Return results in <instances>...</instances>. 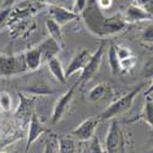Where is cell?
Returning <instances> with one entry per match:
<instances>
[{"instance_id": "cell-1", "label": "cell", "mask_w": 153, "mask_h": 153, "mask_svg": "<svg viewBox=\"0 0 153 153\" xmlns=\"http://www.w3.org/2000/svg\"><path fill=\"white\" fill-rule=\"evenodd\" d=\"M80 17L85 21L88 31L99 38L118 34L127 26V22L120 14H115L113 16L104 15L103 10L98 6L96 0H88L87 6L80 14Z\"/></svg>"}, {"instance_id": "cell-2", "label": "cell", "mask_w": 153, "mask_h": 153, "mask_svg": "<svg viewBox=\"0 0 153 153\" xmlns=\"http://www.w3.org/2000/svg\"><path fill=\"white\" fill-rule=\"evenodd\" d=\"M143 87V85H138L136 87H134L132 90L126 93L125 96L120 97L118 100H115L114 103H111L105 110H103L100 113V115L98 117V119L100 121H104V120H110V119H115V117L120 115V114L127 111L134 104V100L137 97V94L141 91V88Z\"/></svg>"}, {"instance_id": "cell-3", "label": "cell", "mask_w": 153, "mask_h": 153, "mask_svg": "<svg viewBox=\"0 0 153 153\" xmlns=\"http://www.w3.org/2000/svg\"><path fill=\"white\" fill-rule=\"evenodd\" d=\"M107 153H126V138L120 124L111 119L109 131L105 137Z\"/></svg>"}, {"instance_id": "cell-4", "label": "cell", "mask_w": 153, "mask_h": 153, "mask_svg": "<svg viewBox=\"0 0 153 153\" xmlns=\"http://www.w3.org/2000/svg\"><path fill=\"white\" fill-rule=\"evenodd\" d=\"M28 71L26 62H25V55H4L0 54V76L1 77H10L16 76Z\"/></svg>"}, {"instance_id": "cell-5", "label": "cell", "mask_w": 153, "mask_h": 153, "mask_svg": "<svg viewBox=\"0 0 153 153\" xmlns=\"http://www.w3.org/2000/svg\"><path fill=\"white\" fill-rule=\"evenodd\" d=\"M104 52H105V42L103 41L99 44V47L96 49V52L91 54L90 60L87 61L86 66L81 71V76L79 79V83L80 85L87 83L98 72V70L100 68L102 59H103V55H104Z\"/></svg>"}, {"instance_id": "cell-6", "label": "cell", "mask_w": 153, "mask_h": 153, "mask_svg": "<svg viewBox=\"0 0 153 153\" xmlns=\"http://www.w3.org/2000/svg\"><path fill=\"white\" fill-rule=\"evenodd\" d=\"M79 85L80 83L77 81L56 100L55 107L53 109V114H52V124L53 125H55L59 121H61L62 118L68 114V111H69V109L71 107V103L74 100V94H75V91H76V87H77Z\"/></svg>"}, {"instance_id": "cell-7", "label": "cell", "mask_w": 153, "mask_h": 153, "mask_svg": "<svg viewBox=\"0 0 153 153\" xmlns=\"http://www.w3.org/2000/svg\"><path fill=\"white\" fill-rule=\"evenodd\" d=\"M100 120L98 119V117H92V118H88L86 120H83L80 125H77L75 129L70 132L71 136L76 137L79 141H88L94 136L96 129L97 126L99 125Z\"/></svg>"}, {"instance_id": "cell-8", "label": "cell", "mask_w": 153, "mask_h": 153, "mask_svg": "<svg viewBox=\"0 0 153 153\" xmlns=\"http://www.w3.org/2000/svg\"><path fill=\"white\" fill-rule=\"evenodd\" d=\"M47 131V127L44 126L43 121L38 118L36 113H33V115L31 118V121L28 124V135H27V141H26V147H25L23 153H28L31 146L39 138L44 132Z\"/></svg>"}, {"instance_id": "cell-9", "label": "cell", "mask_w": 153, "mask_h": 153, "mask_svg": "<svg viewBox=\"0 0 153 153\" xmlns=\"http://www.w3.org/2000/svg\"><path fill=\"white\" fill-rule=\"evenodd\" d=\"M19 97H20V104L17 110L15 111V118L17 120H21L22 125H26L30 124L31 118L33 115V104H34V97H26L23 96L22 93L19 92Z\"/></svg>"}, {"instance_id": "cell-10", "label": "cell", "mask_w": 153, "mask_h": 153, "mask_svg": "<svg viewBox=\"0 0 153 153\" xmlns=\"http://www.w3.org/2000/svg\"><path fill=\"white\" fill-rule=\"evenodd\" d=\"M48 14L50 19H53L55 22H58L60 26H64V25H66L71 21L80 19L79 14H76L72 10H69L66 7H62L60 5H49Z\"/></svg>"}, {"instance_id": "cell-11", "label": "cell", "mask_w": 153, "mask_h": 153, "mask_svg": "<svg viewBox=\"0 0 153 153\" xmlns=\"http://www.w3.org/2000/svg\"><path fill=\"white\" fill-rule=\"evenodd\" d=\"M91 52L88 49H81L80 52H77L75 54V56L72 58V60L70 61V64L68 65V68L65 69V76L66 79H69L70 76L77 74L80 71L83 70V68L86 66L87 61L91 58Z\"/></svg>"}, {"instance_id": "cell-12", "label": "cell", "mask_w": 153, "mask_h": 153, "mask_svg": "<svg viewBox=\"0 0 153 153\" xmlns=\"http://www.w3.org/2000/svg\"><path fill=\"white\" fill-rule=\"evenodd\" d=\"M153 16H151L148 12L141 7L137 4H130L126 7L124 19L127 23H132V22H141V21H149L152 20Z\"/></svg>"}, {"instance_id": "cell-13", "label": "cell", "mask_w": 153, "mask_h": 153, "mask_svg": "<svg viewBox=\"0 0 153 153\" xmlns=\"http://www.w3.org/2000/svg\"><path fill=\"white\" fill-rule=\"evenodd\" d=\"M25 55V62L28 71H36L39 69V66L43 62V55H42V49L38 45L36 48H32L27 50L26 53H23Z\"/></svg>"}, {"instance_id": "cell-14", "label": "cell", "mask_w": 153, "mask_h": 153, "mask_svg": "<svg viewBox=\"0 0 153 153\" xmlns=\"http://www.w3.org/2000/svg\"><path fill=\"white\" fill-rule=\"evenodd\" d=\"M41 49H42V55H43V61H48L49 59H52L54 56L58 55V53L61 50V45L54 39V38L49 37L44 42H42L39 44Z\"/></svg>"}, {"instance_id": "cell-15", "label": "cell", "mask_w": 153, "mask_h": 153, "mask_svg": "<svg viewBox=\"0 0 153 153\" xmlns=\"http://www.w3.org/2000/svg\"><path fill=\"white\" fill-rule=\"evenodd\" d=\"M48 68L49 71L52 72V75L60 82V83H65L66 82V76H65V69L62 68V64L59 60L58 56H54L52 59H49L48 61Z\"/></svg>"}, {"instance_id": "cell-16", "label": "cell", "mask_w": 153, "mask_h": 153, "mask_svg": "<svg viewBox=\"0 0 153 153\" xmlns=\"http://www.w3.org/2000/svg\"><path fill=\"white\" fill-rule=\"evenodd\" d=\"M59 153H76V142L69 135L56 136Z\"/></svg>"}, {"instance_id": "cell-17", "label": "cell", "mask_w": 153, "mask_h": 153, "mask_svg": "<svg viewBox=\"0 0 153 153\" xmlns=\"http://www.w3.org/2000/svg\"><path fill=\"white\" fill-rule=\"evenodd\" d=\"M45 26H47V30L49 32V36L54 38V39L62 47L64 45V39H62V31H61V26L55 22L53 19H48L45 21Z\"/></svg>"}, {"instance_id": "cell-18", "label": "cell", "mask_w": 153, "mask_h": 153, "mask_svg": "<svg viewBox=\"0 0 153 153\" xmlns=\"http://www.w3.org/2000/svg\"><path fill=\"white\" fill-rule=\"evenodd\" d=\"M108 64L113 75H118L121 72V68H120V59L118 58L117 54V49H115V44H110L109 49H108Z\"/></svg>"}, {"instance_id": "cell-19", "label": "cell", "mask_w": 153, "mask_h": 153, "mask_svg": "<svg viewBox=\"0 0 153 153\" xmlns=\"http://www.w3.org/2000/svg\"><path fill=\"white\" fill-rule=\"evenodd\" d=\"M107 91H108V87L104 83H99V85L94 86L92 90L88 92L87 98H88V100H90V102H92V103H96V102L100 100L102 98L105 96Z\"/></svg>"}, {"instance_id": "cell-20", "label": "cell", "mask_w": 153, "mask_h": 153, "mask_svg": "<svg viewBox=\"0 0 153 153\" xmlns=\"http://www.w3.org/2000/svg\"><path fill=\"white\" fill-rule=\"evenodd\" d=\"M140 118L151 126L152 136H153V103H152V100H146L145 107L142 109V113H141V115H140Z\"/></svg>"}, {"instance_id": "cell-21", "label": "cell", "mask_w": 153, "mask_h": 153, "mask_svg": "<svg viewBox=\"0 0 153 153\" xmlns=\"http://www.w3.org/2000/svg\"><path fill=\"white\" fill-rule=\"evenodd\" d=\"M87 143L83 146V149L81 153H103L100 146V141L97 136H93L91 140L86 141Z\"/></svg>"}, {"instance_id": "cell-22", "label": "cell", "mask_w": 153, "mask_h": 153, "mask_svg": "<svg viewBox=\"0 0 153 153\" xmlns=\"http://www.w3.org/2000/svg\"><path fill=\"white\" fill-rule=\"evenodd\" d=\"M12 109V100L11 96L6 91L0 92V110L4 113H9Z\"/></svg>"}, {"instance_id": "cell-23", "label": "cell", "mask_w": 153, "mask_h": 153, "mask_svg": "<svg viewBox=\"0 0 153 153\" xmlns=\"http://www.w3.org/2000/svg\"><path fill=\"white\" fill-rule=\"evenodd\" d=\"M43 153H59V151H58V138H56V136L52 135V136H50V137L47 140V141H45Z\"/></svg>"}, {"instance_id": "cell-24", "label": "cell", "mask_w": 153, "mask_h": 153, "mask_svg": "<svg viewBox=\"0 0 153 153\" xmlns=\"http://www.w3.org/2000/svg\"><path fill=\"white\" fill-rule=\"evenodd\" d=\"M136 65V58L134 55L125 58L123 60H120V68H121V72H127L131 71Z\"/></svg>"}, {"instance_id": "cell-25", "label": "cell", "mask_w": 153, "mask_h": 153, "mask_svg": "<svg viewBox=\"0 0 153 153\" xmlns=\"http://www.w3.org/2000/svg\"><path fill=\"white\" fill-rule=\"evenodd\" d=\"M142 76L145 79H153V56L145 62L142 69Z\"/></svg>"}, {"instance_id": "cell-26", "label": "cell", "mask_w": 153, "mask_h": 153, "mask_svg": "<svg viewBox=\"0 0 153 153\" xmlns=\"http://www.w3.org/2000/svg\"><path fill=\"white\" fill-rule=\"evenodd\" d=\"M141 39L146 43H152L153 44V25L147 26L142 33H141Z\"/></svg>"}, {"instance_id": "cell-27", "label": "cell", "mask_w": 153, "mask_h": 153, "mask_svg": "<svg viewBox=\"0 0 153 153\" xmlns=\"http://www.w3.org/2000/svg\"><path fill=\"white\" fill-rule=\"evenodd\" d=\"M115 49H117V54H118V58L120 60L125 59V58H129L132 54L131 52V49L130 48H127V47H124V45H115Z\"/></svg>"}, {"instance_id": "cell-28", "label": "cell", "mask_w": 153, "mask_h": 153, "mask_svg": "<svg viewBox=\"0 0 153 153\" xmlns=\"http://www.w3.org/2000/svg\"><path fill=\"white\" fill-rule=\"evenodd\" d=\"M87 3L88 0H75L74 1V5H72V11L76 12V14H81V12L85 10V7L87 6Z\"/></svg>"}, {"instance_id": "cell-29", "label": "cell", "mask_w": 153, "mask_h": 153, "mask_svg": "<svg viewBox=\"0 0 153 153\" xmlns=\"http://www.w3.org/2000/svg\"><path fill=\"white\" fill-rule=\"evenodd\" d=\"M137 5L143 7L151 16H153V0H137Z\"/></svg>"}, {"instance_id": "cell-30", "label": "cell", "mask_w": 153, "mask_h": 153, "mask_svg": "<svg viewBox=\"0 0 153 153\" xmlns=\"http://www.w3.org/2000/svg\"><path fill=\"white\" fill-rule=\"evenodd\" d=\"M96 1H97L98 6H99L102 10L109 9V7L111 6V4H113V0H96Z\"/></svg>"}, {"instance_id": "cell-31", "label": "cell", "mask_w": 153, "mask_h": 153, "mask_svg": "<svg viewBox=\"0 0 153 153\" xmlns=\"http://www.w3.org/2000/svg\"><path fill=\"white\" fill-rule=\"evenodd\" d=\"M65 0H44V4H48V5H58L59 3H62Z\"/></svg>"}, {"instance_id": "cell-32", "label": "cell", "mask_w": 153, "mask_h": 153, "mask_svg": "<svg viewBox=\"0 0 153 153\" xmlns=\"http://www.w3.org/2000/svg\"><path fill=\"white\" fill-rule=\"evenodd\" d=\"M153 93V81H152V83H151V86L147 88V90L145 91V96L147 97V96H151Z\"/></svg>"}, {"instance_id": "cell-33", "label": "cell", "mask_w": 153, "mask_h": 153, "mask_svg": "<svg viewBox=\"0 0 153 153\" xmlns=\"http://www.w3.org/2000/svg\"><path fill=\"white\" fill-rule=\"evenodd\" d=\"M28 1H36V3H44V0H28Z\"/></svg>"}, {"instance_id": "cell-34", "label": "cell", "mask_w": 153, "mask_h": 153, "mask_svg": "<svg viewBox=\"0 0 153 153\" xmlns=\"http://www.w3.org/2000/svg\"><path fill=\"white\" fill-rule=\"evenodd\" d=\"M0 153H10V152H0Z\"/></svg>"}]
</instances>
